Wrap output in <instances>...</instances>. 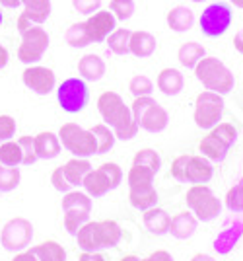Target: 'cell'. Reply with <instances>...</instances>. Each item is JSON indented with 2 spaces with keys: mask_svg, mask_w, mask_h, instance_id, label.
<instances>
[{
  "mask_svg": "<svg viewBox=\"0 0 243 261\" xmlns=\"http://www.w3.org/2000/svg\"><path fill=\"white\" fill-rule=\"evenodd\" d=\"M98 111L103 123L111 127L119 141H131L136 137L138 125L133 117V109L125 103V99L117 92H103L98 98Z\"/></svg>",
  "mask_w": 243,
  "mask_h": 261,
  "instance_id": "6da1fadb",
  "label": "cell"
},
{
  "mask_svg": "<svg viewBox=\"0 0 243 261\" xmlns=\"http://www.w3.org/2000/svg\"><path fill=\"white\" fill-rule=\"evenodd\" d=\"M123 238V230L115 220H88L76 232L78 248L82 251H101L115 248Z\"/></svg>",
  "mask_w": 243,
  "mask_h": 261,
  "instance_id": "7a4b0ae2",
  "label": "cell"
},
{
  "mask_svg": "<svg viewBox=\"0 0 243 261\" xmlns=\"http://www.w3.org/2000/svg\"><path fill=\"white\" fill-rule=\"evenodd\" d=\"M156 174L152 170L144 168V166H136L127 174V184H129V203L133 205L136 211H148L158 205V191L154 187Z\"/></svg>",
  "mask_w": 243,
  "mask_h": 261,
  "instance_id": "3957f363",
  "label": "cell"
},
{
  "mask_svg": "<svg viewBox=\"0 0 243 261\" xmlns=\"http://www.w3.org/2000/svg\"><path fill=\"white\" fill-rule=\"evenodd\" d=\"M193 70H195L197 80L204 86V90L226 96L235 88L233 72L222 63L218 57H208L206 55L204 59H200V63Z\"/></svg>",
  "mask_w": 243,
  "mask_h": 261,
  "instance_id": "277c9868",
  "label": "cell"
},
{
  "mask_svg": "<svg viewBox=\"0 0 243 261\" xmlns=\"http://www.w3.org/2000/svg\"><path fill=\"white\" fill-rule=\"evenodd\" d=\"M171 175L181 184L200 185L208 184L214 175V168L202 154H183L171 162Z\"/></svg>",
  "mask_w": 243,
  "mask_h": 261,
  "instance_id": "5b68a950",
  "label": "cell"
},
{
  "mask_svg": "<svg viewBox=\"0 0 243 261\" xmlns=\"http://www.w3.org/2000/svg\"><path fill=\"white\" fill-rule=\"evenodd\" d=\"M235 142H237V129L232 123L220 121L218 125L208 129L206 137H202V141L199 142V150L210 162H222Z\"/></svg>",
  "mask_w": 243,
  "mask_h": 261,
  "instance_id": "8992f818",
  "label": "cell"
},
{
  "mask_svg": "<svg viewBox=\"0 0 243 261\" xmlns=\"http://www.w3.org/2000/svg\"><path fill=\"white\" fill-rule=\"evenodd\" d=\"M58 141L63 144V148H67L68 152L76 158H89L94 154H98V141L96 135L89 129L80 127L78 123H65L58 129Z\"/></svg>",
  "mask_w": 243,
  "mask_h": 261,
  "instance_id": "52a82bcc",
  "label": "cell"
},
{
  "mask_svg": "<svg viewBox=\"0 0 243 261\" xmlns=\"http://www.w3.org/2000/svg\"><path fill=\"white\" fill-rule=\"evenodd\" d=\"M133 117L138 125V129H144L148 133H162L166 130L169 123V115L164 109L162 103H158L152 96H144V98H134L133 106Z\"/></svg>",
  "mask_w": 243,
  "mask_h": 261,
  "instance_id": "ba28073f",
  "label": "cell"
},
{
  "mask_svg": "<svg viewBox=\"0 0 243 261\" xmlns=\"http://www.w3.org/2000/svg\"><path fill=\"white\" fill-rule=\"evenodd\" d=\"M185 203L189 211L199 218V222H210L220 217L222 213V201L206 184L191 185L185 195Z\"/></svg>",
  "mask_w": 243,
  "mask_h": 261,
  "instance_id": "9c48e42d",
  "label": "cell"
},
{
  "mask_svg": "<svg viewBox=\"0 0 243 261\" xmlns=\"http://www.w3.org/2000/svg\"><path fill=\"white\" fill-rule=\"evenodd\" d=\"M92 197L86 191H68L63 199V213H65V228L68 234L76 236V232L89 220L92 215Z\"/></svg>",
  "mask_w": 243,
  "mask_h": 261,
  "instance_id": "30bf717a",
  "label": "cell"
},
{
  "mask_svg": "<svg viewBox=\"0 0 243 261\" xmlns=\"http://www.w3.org/2000/svg\"><path fill=\"white\" fill-rule=\"evenodd\" d=\"M123 181V170L119 164L107 162L101 164L100 168H92L88 175L84 177V191L89 197H103L105 193H109L113 189H117Z\"/></svg>",
  "mask_w": 243,
  "mask_h": 261,
  "instance_id": "8fae6325",
  "label": "cell"
},
{
  "mask_svg": "<svg viewBox=\"0 0 243 261\" xmlns=\"http://www.w3.org/2000/svg\"><path fill=\"white\" fill-rule=\"evenodd\" d=\"M224 96L204 90L200 92L195 99V111H193V121L200 129H212L214 125H218L224 115Z\"/></svg>",
  "mask_w": 243,
  "mask_h": 261,
  "instance_id": "7c38bea8",
  "label": "cell"
},
{
  "mask_svg": "<svg viewBox=\"0 0 243 261\" xmlns=\"http://www.w3.org/2000/svg\"><path fill=\"white\" fill-rule=\"evenodd\" d=\"M233 22V10L226 2H212L208 4L199 18V25L202 35L206 37H222L230 30Z\"/></svg>",
  "mask_w": 243,
  "mask_h": 261,
  "instance_id": "4fadbf2b",
  "label": "cell"
},
{
  "mask_svg": "<svg viewBox=\"0 0 243 261\" xmlns=\"http://www.w3.org/2000/svg\"><path fill=\"white\" fill-rule=\"evenodd\" d=\"M20 35H22V41H20V47H18V61L27 66L39 63L43 59L45 51L49 49V33H47V30L34 23L32 28H27Z\"/></svg>",
  "mask_w": 243,
  "mask_h": 261,
  "instance_id": "5bb4252c",
  "label": "cell"
},
{
  "mask_svg": "<svg viewBox=\"0 0 243 261\" xmlns=\"http://www.w3.org/2000/svg\"><path fill=\"white\" fill-rule=\"evenodd\" d=\"M32 238H34V224L23 217L10 218L0 232V244L10 253L27 250L32 244Z\"/></svg>",
  "mask_w": 243,
  "mask_h": 261,
  "instance_id": "9a60e30c",
  "label": "cell"
},
{
  "mask_svg": "<svg viewBox=\"0 0 243 261\" xmlns=\"http://www.w3.org/2000/svg\"><path fill=\"white\" fill-rule=\"evenodd\" d=\"M56 99L63 111L67 113H80L84 111L89 101V90L84 78H67L58 90Z\"/></svg>",
  "mask_w": 243,
  "mask_h": 261,
  "instance_id": "2e32d148",
  "label": "cell"
},
{
  "mask_svg": "<svg viewBox=\"0 0 243 261\" xmlns=\"http://www.w3.org/2000/svg\"><path fill=\"white\" fill-rule=\"evenodd\" d=\"M22 82L25 84V88H29L37 96H47L55 90L56 76L55 72L47 66L29 65L22 72Z\"/></svg>",
  "mask_w": 243,
  "mask_h": 261,
  "instance_id": "e0dca14e",
  "label": "cell"
},
{
  "mask_svg": "<svg viewBox=\"0 0 243 261\" xmlns=\"http://www.w3.org/2000/svg\"><path fill=\"white\" fill-rule=\"evenodd\" d=\"M86 33L89 37V43H103L109 33L117 28V20L109 10H98L92 16H88V20L84 22Z\"/></svg>",
  "mask_w": 243,
  "mask_h": 261,
  "instance_id": "ac0fdd59",
  "label": "cell"
},
{
  "mask_svg": "<svg viewBox=\"0 0 243 261\" xmlns=\"http://www.w3.org/2000/svg\"><path fill=\"white\" fill-rule=\"evenodd\" d=\"M51 0H23V12L18 18V32L22 33L34 23L41 25L51 16Z\"/></svg>",
  "mask_w": 243,
  "mask_h": 261,
  "instance_id": "d6986e66",
  "label": "cell"
},
{
  "mask_svg": "<svg viewBox=\"0 0 243 261\" xmlns=\"http://www.w3.org/2000/svg\"><path fill=\"white\" fill-rule=\"evenodd\" d=\"M197 228H199V218L189 211H183V213H179L171 218L169 234L177 240H189L197 232Z\"/></svg>",
  "mask_w": 243,
  "mask_h": 261,
  "instance_id": "ffe728a7",
  "label": "cell"
},
{
  "mask_svg": "<svg viewBox=\"0 0 243 261\" xmlns=\"http://www.w3.org/2000/svg\"><path fill=\"white\" fill-rule=\"evenodd\" d=\"M129 49L134 57L138 59H146V57H152L158 49V39L156 35H152L150 32H131V41H129Z\"/></svg>",
  "mask_w": 243,
  "mask_h": 261,
  "instance_id": "44dd1931",
  "label": "cell"
},
{
  "mask_svg": "<svg viewBox=\"0 0 243 261\" xmlns=\"http://www.w3.org/2000/svg\"><path fill=\"white\" fill-rule=\"evenodd\" d=\"M142 222L146 230L150 234H156V236H164L169 232V224H171V215L160 207H152L148 211H144Z\"/></svg>",
  "mask_w": 243,
  "mask_h": 261,
  "instance_id": "7402d4cb",
  "label": "cell"
},
{
  "mask_svg": "<svg viewBox=\"0 0 243 261\" xmlns=\"http://www.w3.org/2000/svg\"><path fill=\"white\" fill-rule=\"evenodd\" d=\"M34 139H35V152H37L39 160H53L63 150V144L58 141V135L51 133V130H43V133H39Z\"/></svg>",
  "mask_w": 243,
  "mask_h": 261,
  "instance_id": "603a6c76",
  "label": "cell"
},
{
  "mask_svg": "<svg viewBox=\"0 0 243 261\" xmlns=\"http://www.w3.org/2000/svg\"><path fill=\"white\" fill-rule=\"evenodd\" d=\"M156 86L166 96H177V94H181V90L185 86V80H183L181 70L164 68V70H160V74L156 78Z\"/></svg>",
  "mask_w": 243,
  "mask_h": 261,
  "instance_id": "cb8c5ba5",
  "label": "cell"
},
{
  "mask_svg": "<svg viewBox=\"0 0 243 261\" xmlns=\"http://www.w3.org/2000/svg\"><path fill=\"white\" fill-rule=\"evenodd\" d=\"M78 72H80V76L84 78V80H88V82H98L105 74V61L101 59L100 55H84L78 61Z\"/></svg>",
  "mask_w": 243,
  "mask_h": 261,
  "instance_id": "d4e9b609",
  "label": "cell"
},
{
  "mask_svg": "<svg viewBox=\"0 0 243 261\" xmlns=\"http://www.w3.org/2000/svg\"><path fill=\"white\" fill-rule=\"evenodd\" d=\"M169 30L175 33H185L195 25V14L187 6H175L167 12L166 16Z\"/></svg>",
  "mask_w": 243,
  "mask_h": 261,
  "instance_id": "484cf974",
  "label": "cell"
},
{
  "mask_svg": "<svg viewBox=\"0 0 243 261\" xmlns=\"http://www.w3.org/2000/svg\"><path fill=\"white\" fill-rule=\"evenodd\" d=\"M89 170H92V164L88 162V158H76V156L63 166L65 177L72 187H80L84 184V177L88 175Z\"/></svg>",
  "mask_w": 243,
  "mask_h": 261,
  "instance_id": "4316f807",
  "label": "cell"
},
{
  "mask_svg": "<svg viewBox=\"0 0 243 261\" xmlns=\"http://www.w3.org/2000/svg\"><path fill=\"white\" fill-rule=\"evenodd\" d=\"M29 251L39 261H67V251L55 240H47V242H41L39 246H32Z\"/></svg>",
  "mask_w": 243,
  "mask_h": 261,
  "instance_id": "83f0119b",
  "label": "cell"
},
{
  "mask_svg": "<svg viewBox=\"0 0 243 261\" xmlns=\"http://www.w3.org/2000/svg\"><path fill=\"white\" fill-rule=\"evenodd\" d=\"M204 57H206V49L197 41H187L177 51V59H179L181 66H185V68H195L200 63V59H204Z\"/></svg>",
  "mask_w": 243,
  "mask_h": 261,
  "instance_id": "f1b7e54d",
  "label": "cell"
},
{
  "mask_svg": "<svg viewBox=\"0 0 243 261\" xmlns=\"http://www.w3.org/2000/svg\"><path fill=\"white\" fill-rule=\"evenodd\" d=\"M129 41H131V30H127V28H115V30L109 33V37L105 39L107 49H109L113 55H129L131 53Z\"/></svg>",
  "mask_w": 243,
  "mask_h": 261,
  "instance_id": "f546056e",
  "label": "cell"
},
{
  "mask_svg": "<svg viewBox=\"0 0 243 261\" xmlns=\"http://www.w3.org/2000/svg\"><path fill=\"white\" fill-rule=\"evenodd\" d=\"M89 130L96 135V141H98V154H107L109 150H113L117 137H115V133L111 130V127H107L105 123H100V125H94Z\"/></svg>",
  "mask_w": 243,
  "mask_h": 261,
  "instance_id": "4dcf8cb0",
  "label": "cell"
},
{
  "mask_svg": "<svg viewBox=\"0 0 243 261\" xmlns=\"http://www.w3.org/2000/svg\"><path fill=\"white\" fill-rule=\"evenodd\" d=\"M0 164H4V166H22L20 142L10 139V141L0 144Z\"/></svg>",
  "mask_w": 243,
  "mask_h": 261,
  "instance_id": "1f68e13d",
  "label": "cell"
},
{
  "mask_svg": "<svg viewBox=\"0 0 243 261\" xmlns=\"http://www.w3.org/2000/svg\"><path fill=\"white\" fill-rule=\"evenodd\" d=\"M22 174L18 166H4L0 164V193H8L14 191L20 185Z\"/></svg>",
  "mask_w": 243,
  "mask_h": 261,
  "instance_id": "d6a6232c",
  "label": "cell"
},
{
  "mask_svg": "<svg viewBox=\"0 0 243 261\" xmlns=\"http://www.w3.org/2000/svg\"><path fill=\"white\" fill-rule=\"evenodd\" d=\"M65 39H67V43L70 45V47H74V49H84V47L92 45L89 43L88 33H86V28H84V22L72 23L67 30V33H65Z\"/></svg>",
  "mask_w": 243,
  "mask_h": 261,
  "instance_id": "836d02e7",
  "label": "cell"
},
{
  "mask_svg": "<svg viewBox=\"0 0 243 261\" xmlns=\"http://www.w3.org/2000/svg\"><path fill=\"white\" fill-rule=\"evenodd\" d=\"M133 164L144 166V168L152 170L154 174H158L160 168H162V158H160V154L156 152L154 148H142V150H138V152L134 154Z\"/></svg>",
  "mask_w": 243,
  "mask_h": 261,
  "instance_id": "e575fe53",
  "label": "cell"
},
{
  "mask_svg": "<svg viewBox=\"0 0 243 261\" xmlns=\"http://www.w3.org/2000/svg\"><path fill=\"white\" fill-rule=\"evenodd\" d=\"M109 12L115 16L117 22H127L134 14V0H111Z\"/></svg>",
  "mask_w": 243,
  "mask_h": 261,
  "instance_id": "d590c367",
  "label": "cell"
},
{
  "mask_svg": "<svg viewBox=\"0 0 243 261\" xmlns=\"http://www.w3.org/2000/svg\"><path fill=\"white\" fill-rule=\"evenodd\" d=\"M224 203L232 213H243V177L228 189Z\"/></svg>",
  "mask_w": 243,
  "mask_h": 261,
  "instance_id": "8d00e7d4",
  "label": "cell"
},
{
  "mask_svg": "<svg viewBox=\"0 0 243 261\" xmlns=\"http://www.w3.org/2000/svg\"><path fill=\"white\" fill-rule=\"evenodd\" d=\"M129 90L134 98H144V96H152L154 92V82L144 74H136L133 76V80L129 82Z\"/></svg>",
  "mask_w": 243,
  "mask_h": 261,
  "instance_id": "74e56055",
  "label": "cell"
},
{
  "mask_svg": "<svg viewBox=\"0 0 243 261\" xmlns=\"http://www.w3.org/2000/svg\"><path fill=\"white\" fill-rule=\"evenodd\" d=\"M20 142V148H22V166H32L35 164L39 158H37V152H35V139L25 135V137H20L18 139Z\"/></svg>",
  "mask_w": 243,
  "mask_h": 261,
  "instance_id": "f35d334b",
  "label": "cell"
},
{
  "mask_svg": "<svg viewBox=\"0 0 243 261\" xmlns=\"http://www.w3.org/2000/svg\"><path fill=\"white\" fill-rule=\"evenodd\" d=\"M16 135V121L12 115H0V144L14 139Z\"/></svg>",
  "mask_w": 243,
  "mask_h": 261,
  "instance_id": "ab89813d",
  "label": "cell"
},
{
  "mask_svg": "<svg viewBox=\"0 0 243 261\" xmlns=\"http://www.w3.org/2000/svg\"><path fill=\"white\" fill-rule=\"evenodd\" d=\"M72 6L80 14L92 16L94 12H98L101 8V0H72Z\"/></svg>",
  "mask_w": 243,
  "mask_h": 261,
  "instance_id": "60d3db41",
  "label": "cell"
},
{
  "mask_svg": "<svg viewBox=\"0 0 243 261\" xmlns=\"http://www.w3.org/2000/svg\"><path fill=\"white\" fill-rule=\"evenodd\" d=\"M51 184H53V187H55L56 191H60V193H68V191L72 189V185L68 184V179L65 177L63 166L53 170V174H51Z\"/></svg>",
  "mask_w": 243,
  "mask_h": 261,
  "instance_id": "b9f144b4",
  "label": "cell"
},
{
  "mask_svg": "<svg viewBox=\"0 0 243 261\" xmlns=\"http://www.w3.org/2000/svg\"><path fill=\"white\" fill-rule=\"evenodd\" d=\"M140 261H175L173 259V255L166 250H158V251H152L148 257H144Z\"/></svg>",
  "mask_w": 243,
  "mask_h": 261,
  "instance_id": "7bdbcfd3",
  "label": "cell"
},
{
  "mask_svg": "<svg viewBox=\"0 0 243 261\" xmlns=\"http://www.w3.org/2000/svg\"><path fill=\"white\" fill-rule=\"evenodd\" d=\"M78 261H107L100 251H82Z\"/></svg>",
  "mask_w": 243,
  "mask_h": 261,
  "instance_id": "ee69618b",
  "label": "cell"
},
{
  "mask_svg": "<svg viewBox=\"0 0 243 261\" xmlns=\"http://www.w3.org/2000/svg\"><path fill=\"white\" fill-rule=\"evenodd\" d=\"M12 261H39V259H37L29 250H23V251H18Z\"/></svg>",
  "mask_w": 243,
  "mask_h": 261,
  "instance_id": "f6af8a7d",
  "label": "cell"
},
{
  "mask_svg": "<svg viewBox=\"0 0 243 261\" xmlns=\"http://www.w3.org/2000/svg\"><path fill=\"white\" fill-rule=\"evenodd\" d=\"M233 47H235V51H237V53L243 55V28L235 33V37H233Z\"/></svg>",
  "mask_w": 243,
  "mask_h": 261,
  "instance_id": "bcb514c9",
  "label": "cell"
},
{
  "mask_svg": "<svg viewBox=\"0 0 243 261\" xmlns=\"http://www.w3.org/2000/svg\"><path fill=\"white\" fill-rule=\"evenodd\" d=\"M23 4V0H0V6L4 8H10V10H16Z\"/></svg>",
  "mask_w": 243,
  "mask_h": 261,
  "instance_id": "7dc6e473",
  "label": "cell"
},
{
  "mask_svg": "<svg viewBox=\"0 0 243 261\" xmlns=\"http://www.w3.org/2000/svg\"><path fill=\"white\" fill-rule=\"evenodd\" d=\"M8 59H10V53H8V49H6L4 45L0 43V68H4V66L8 65Z\"/></svg>",
  "mask_w": 243,
  "mask_h": 261,
  "instance_id": "c3c4849f",
  "label": "cell"
},
{
  "mask_svg": "<svg viewBox=\"0 0 243 261\" xmlns=\"http://www.w3.org/2000/svg\"><path fill=\"white\" fill-rule=\"evenodd\" d=\"M191 261H216V259L212 255H208V253H197V255L191 257Z\"/></svg>",
  "mask_w": 243,
  "mask_h": 261,
  "instance_id": "681fc988",
  "label": "cell"
},
{
  "mask_svg": "<svg viewBox=\"0 0 243 261\" xmlns=\"http://www.w3.org/2000/svg\"><path fill=\"white\" fill-rule=\"evenodd\" d=\"M230 4H233L235 8H243V0H228Z\"/></svg>",
  "mask_w": 243,
  "mask_h": 261,
  "instance_id": "f907efd6",
  "label": "cell"
},
{
  "mask_svg": "<svg viewBox=\"0 0 243 261\" xmlns=\"http://www.w3.org/2000/svg\"><path fill=\"white\" fill-rule=\"evenodd\" d=\"M121 261H140V257H136V255H125V257H121Z\"/></svg>",
  "mask_w": 243,
  "mask_h": 261,
  "instance_id": "816d5d0a",
  "label": "cell"
},
{
  "mask_svg": "<svg viewBox=\"0 0 243 261\" xmlns=\"http://www.w3.org/2000/svg\"><path fill=\"white\" fill-rule=\"evenodd\" d=\"M2 23H4V14H2V10H0V28H2Z\"/></svg>",
  "mask_w": 243,
  "mask_h": 261,
  "instance_id": "f5cc1de1",
  "label": "cell"
},
{
  "mask_svg": "<svg viewBox=\"0 0 243 261\" xmlns=\"http://www.w3.org/2000/svg\"><path fill=\"white\" fill-rule=\"evenodd\" d=\"M193 2H202V0H193Z\"/></svg>",
  "mask_w": 243,
  "mask_h": 261,
  "instance_id": "db71d44e",
  "label": "cell"
}]
</instances>
